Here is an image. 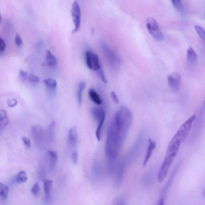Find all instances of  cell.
I'll list each match as a JSON object with an SVG mask.
<instances>
[{
	"label": "cell",
	"instance_id": "cell-32",
	"mask_svg": "<svg viewBox=\"0 0 205 205\" xmlns=\"http://www.w3.org/2000/svg\"><path fill=\"white\" fill-rule=\"evenodd\" d=\"M171 2L173 6L177 9L180 11H182L183 6L181 1H172Z\"/></svg>",
	"mask_w": 205,
	"mask_h": 205
},
{
	"label": "cell",
	"instance_id": "cell-21",
	"mask_svg": "<svg viewBox=\"0 0 205 205\" xmlns=\"http://www.w3.org/2000/svg\"><path fill=\"white\" fill-rule=\"evenodd\" d=\"M42 82L45 84L47 88L52 92H53L56 90L57 86V82L53 79H44Z\"/></svg>",
	"mask_w": 205,
	"mask_h": 205
},
{
	"label": "cell",
	"instance_id": "cell-11",
	"mask_svg": "<svg viewBox=\"0 0 205 205\" xmlns=\"http://www.w3.org/2000/svg\"><path fill=\"white\" fill-rule=\"evenodd\" d=\"M182 142L181 140L176 134L171 139L167 148V154L176 155Z\"/></svg>",
	"mask_w": 205,
	"mask_h": 205
},
{
	"label": "cell",
	"instance_id": "cell-40",
	"mask_svg": "<svg viewBox=\"0 0 205 205\" xmlns=\"http://www.w3.org/2000/svg\"><path fill=\"white\" fill-rule=\"evenodd\" d=\"M23 141L27 148H29L31 147V141L30 139L27 137H22Z\"/></svg>",
	"mask_w": 205,
	"mask_h": 205
},
{
	"label": "cell",
	"instance_id": "cell-14",
	"mask_svg": "<svg viewBox=\"0 0 205 205\" xmlns=\"http://www.w3.org/2000/svg\"><path fill=\"white\" fill-rule=\"evenodd\" d=\"M148 141L149 144L148 148H147L146 155H145L144 162H143V165L144 167H145L146 166L148 161L149 160V159L151 157L153 151L155 149L156 145V141H152L151 139H149L148 140Z\"/></svg>",
	"mask_w": 205,
	"mask_h": 205
},
{
	"label": "cell",
	"instance_id": "cell-16",
	"mask_svg": "<svg viewBox=\"0 0 205 205\" xmlns=\"http://www.w3.org/2000/svg\"><path fill=\"white\" fill-rule=\"evenodd\" d=\"M77 127H72L69 130L68 134V139L69 143L72 145H75L76 144L77 140Z\"/></svg>",
	"mask_w": 205,
	"mask_h": 205
},
{
	"label": "cell",
	"instance_id": "cell-15",
	"mask_svg": "<svg viewBox=\"0 0 205 205\" xmlns=\"http://www.w3.org/2000/svg\"><path fill=\"white\" fill-rule=\"evenodd\" d=\"M93 116L96 120L100 122L102 120L105 119V112L101 108H92L91 110Z\"/></svg>",
	"mask_w": 205,
	"mask_h": 205
},
{
	"label": "cell",
	"instance_id": "cell-9",
	"mask_svg": "<svg viewBox=\"0 0 205 205\" xmlns=\"http://www.w3.org/2000/svg\"><path fill=\"white\" fill-rule=\"evenodd\" d=\"M143 137V132L142 131H141L138 137L137 138L136 144H135L133 148L128 156L126 157V158L125 159L127 162L133 159H134V158L137 156L138 153L140 151L142 144Z\"/></svg>",
	"mask_w": 205,
	"mask_h": 205
},
{
	"label": "cell",
	"instance_id": "cell-7",
	"mask_svg": "<svg viewBox=\"0 0 205 205\" xmlns=\"http://www.w3.org/2000/svg\"><path fill=\"white\" fill-rule=\"evenodd\" d=\"M196 116V114L192 115L182 124L181 127L177 131L176 134L180 138L182 141H184L185 140L189 134Z\"/></svg>",
	"mask_w": 205,
	"mask_h": 205
},
{
	"label": "cell",
	"instance_id": "cell-12",
	"mask_svg": "<svg viewBox=\"0 0 205 205\" xmlns=\"http://www.w3.org/2000/svg\"><path fill=\"white\" fill-rule=\"evenodd\" d=\"M103 49L106 53L107 58L109 60L110 64H111L112 66L115 68H117L119 66L120 60L116 54L114 52L107 46H104Z\"/></svg>",
	"mask_w": 205,
	"mask_h": 205
},
{
	"label": "cell",
	"instance_id": "cell-20",
	"mask_svg": "<svg viewBox=\"0 0 205 205\" xmlns=\"http://www.w3.org/2000/svg\"><path fill=\"white\" fill-rule=\"evenodd\" d=\"M89 96L91 100L94 103L100 105L102 104V100L99 94L93 89H91L89 91Z\"/></svg>",
	"mask_w": 205,
	"mask_h": 205
},
{
	"label": "cell",
	"instance_id": "cell-31",
	"mask_svg": "<svg viewBox=\"0 0 205 205\" xmlns=\"http://www.w3.org/2000/svg\"><path fill=\"white\" fill-rule=\"evenodd\" d=\"M195 29L197 33H198V35L201 38L204 40L205 39V31L204 29H203L199 25H196L195 26Z\"/></svg>",
	"mask_w": 205,
	"mask_h": 205
},
{
	"label": "cell",
	"instance_id": "cell-33",
	"mask_svg": "<svg viewBox=\"0 0 205 205\" xmlns=\"http://www.w3.org/2000/svg\"><path fill=\"white\" fill-rule=\"evenodd\" d=\"M97 73L98 75L100 77V78L101 79L102 81L104 83H107V80L106 78L102 68H101L100 69H99V70L97 71Z\"/></svg>",
	"mask_w": 205,
	"mask_h": 205
},
{
	"label": "cell",
	"instance_id": "cell-4",
	"mask_svg": "<svg viewBox=\"0 0 205 205\" xmlns=\"http://www.w3.org/2000/svg\"><path fill=\"white\" fill-rule=\"evenodd\" d=\"M146 27L148 31L156 39L162 41L164 35L160 29L158 22L154 18L149 17L146 20Z\"/></svg>",
	"mask_w": 205,
	"mask_h": 205
},
{
	"label": "cell",
	"instance_id": "cell-43",
	"mask_svg": "<svg viewBox=\"0 0 205 205\" xmlns=\"http://www.w3.org/2000/svg\"><path fill=\"white\" fill-rule=\"evenodd\" d=\"M165 200H164L160 199L157 205H165Z\"/></svg>",
	"mask_w": 205,
	"mask_h": 205
},
{
	"label": "cell",
	"instance_id": "cell-45",
	"mask_svg": "<svg viewBox=\"0 0 205 205\" xmlns=\"http://www.w3.org/2000/svg\"><path fill=\"white\" fill-rule=\"evenodd\" d=\"M2 51H1V50H0V54H1V53H2Z\"/></svg>",
	"mask_w": 205,
	"mask_h": 205
},
{
	"label": "cell",
	"instance_id": "cell-44",
	"mask_svg": "<svg viewBox=\"0 0 205 205\" xmlns=\"http://www.w3.org/2000/svg\"><path fill=\"white\" fill-rule=\"evenodd\" d=\"M2 16H1V14H0V24H1V23H2Z\"/></svg>",
	"mask_w": 205,
	"mask_h": 205
},
{
	"label": "cell",
	"instance_id": "cell-38",
	"mask_svg": "<svg viewBox=\"0 0 205 205\" xmlns=\"http://www.w3.org/2000/svg\"><path fill=\"white\" fill-rule=\"evenodd\" d=\"M19 77L23 80L26 81L29 78L27 72L24 71V70H20L19 73Z\"/></svg>",
	"mask_w": 205,
	"mask_h": 205
},
{
	"label": "cell",
	"instance_id": "cell-8",
	"mask_svg": "<svg viewBox=\"0 0 205 205\" xmlns=\"http://www.w3.org/2000/svg\"><path fill=\"white\" fill-rule=\"evenodd\" d=\"M183 163V160L180 161L175 166L174 170H173L170 176L169 179L167 181L166 185H165L163 189H162V193H161L160 199L164 200H166V196H167V193H168L170 188L172 185L173 182L175 179L178 173V172L179 170L181 168L182 164Z\"/></svg>",
	"mask_w": 205,
	"mask_h": 205
},
{
	"label": "cell",
	"instance_id": "cell-13",
	"mask_svg": "<svg viewBox=\"0 0 205 205\" xmlns=\"http://www.w3.org/2000/svg\"><path fill=\"white\" fill-rule=\"evenodd\" d=\"M127 162L125 160L122 162L117 170L116 176V185L117 186H120L123 178L125 171L127 166Z\"/></svg>",
	"mask_w": 205,
	"mask_h": 205
},
{
	"label": "cell",
	"instance_id": "cell-3",
	"mask_svg": "<svg viewBox=\"0 0 205 205\" xmlns=\"http://www.w3.org/2000/svg\"><path fill=\"white\" fill-rule=\"evenodd\" d=\"M176 156L174 154H166L164 161L159 170L157 176L159 182L161 183L164 181Z\"/></svg>",
	"mask_w": 205,
	"mask_h": 205
},
{
	"label": "cell",
	"instance_id": "cell-5",
	"mask_svg": "<svg viewBox=\"0 0 205 205\" xmlns=\"http://www.w3.org/2000/svg\"><path fill=\"white\" fill-rule=\"evenodd\" d=\"M71 13L74 25V29L72 33L74 34L79 30L81 24V9L77 1H75L72 4Z\"/></svg>",
	"mask_w": 205,
	"mask_h": 205
},
{
	"label": "cell",
	"instance_id": "cell-18",
	"mask_svg": "<svg viewBox=\"0 0 205 205\" xmlns=\"http://www.w3.org/2000/svg\"><path fill=\"white\" fill-rule=\"evenodd\" d=\"M9 118L5 110H0V132L9 123Z\"/></svg>",
	"mask_w": 205,
	"mask_h": 205
},
{
	"label": "cell",
	"instance_id": "cell-36",
	"mask_svg": "<svg viewBox=\"0 0 205 205\" xmlns=\"http://www.w3.org/2000/svg\"><path fill=\"white\" fill-rule=\"evenodd\" d=\"M15 42L16 46L18 47H21L22 45L23 41L21 39V37L19 34H16L15 37Z\"/></svg>",
	"mask_w": 205,
	"mask_h": 205
},
{
	"label": "cell",
	"instance_id": "cell-24",
	"mask_svg": "<svg viewBox=\"0 0 205 205\" xmlns=\"http://www.w3.org/2000/svg\"><path fill=\"white\" fill-rule=\"evenodd\" d=\"M187 56L188 61L189 62H194L196 60L197 57L196 53L192 47L188 48L187 51Z\"/></svg>",
	"mask_w": 205,
	"mask_h": 205
},
{
	"label": "cell",
	"instance_id": "cell-2",
	"mask_svg": "<svg viewBox=\"0 0 205 205\" xmlns=\"http://www.w3.org/2000/svg\"><path fill=\"white\" fill-rule=\"evenodd\" d=\"M120 149L115 135V126L112 123L108 129L105 145V153L107 156L112 160L115 159Z\"/></svg>",
	"mask_w": 205,
	"mask_h": 205
},
{
	"label": "cell",
	"instance_id": "cell-6",
	"mask_svg": "<svg viewBox=\"0 0 205 205\" xmlns=\"http://www.w3.org/2000/svg\"><path fill=\"white\" fill-rule=\"evenodd\" d=\"M86 60L87 66L90 70L97 72L102 68L98 56L91 51H87L86 52Z\"/></svg>",
	"mask_w": 205,
	"mask_h": 205
},
{
	"label": "cell",
	"instance_id": "cell-19",
	"mask_svg": "<svg viewBox=\"0 0 205 205\" xmlns=\"http://www.w3.org/2000/svg\"><path fill=\"white\" fill-rule=\"evenodd\" d=\"M46 65L49 66H55L57 64L56 57L49 50L46 51Z\"/></svg>",
	"mask_w": 205,
	"mask_h": 205
},
{
	"label": "cell",
	"instance_id": "cell-27",
	"mask_svg": "<svg viewBox=\"0 0 205 205\" xmlns=\"http://www.w3.org/2000/svg\"><path fill=\"white\" fill-rule=\"evenodd\" d=\"M153 173L152 171L148 173V174L145 175L143 179L142 183L143 185L145 186L149 185L151 182L152 180H153Z\"/></svg>",
	"mask_w": 205,
	"mask_h": 205
},
{
	"label": "cell",
	"instance_id": "cell-42",
	"mask_svg": "<svg viewBox=\"0 0 205 205\" xmlns=\"http://www.w3.org/2000/svg\"><path fill=\"white\" fill-rule=\"evenodd\" d=\"M6 45L4 41L0 37V50L2 52H3L5 51V49Z\"/></svg>",
	"mask_w": 205,
	"mask_h": 205
},
{
	"label": "cell",
	"instance_id": "cell-37",
	"mask_svg": "<svg viewBox=\"0 0 205 205\" xmlns=\"http://www.w3.org/2000/svg\"><path fill=\"white\" fill-rule=\"evenodd\" d=\"M114 205H125L124 200L122 197H117L115 200Z\"/></svg>",
	"mask_w": 205,
	"mask_h": 205
},
{
	"label": "cell",
	"instance_id": "cell-23",
	"mask_svg": "<svg viewBox=\"0 0 205 205\" xmlns=\"http://www.w3.org/2000/svg\"><path fill=\"white\" fill-rule=\"evenodd\" d=\"M86 82L82 81L80 82L79 86L78 92H77V100H78V105L81 106L82 105V93L83 91L86 87Z\"/></svg>",
	"mask_w": 205,
	"mask_h": 205
},
{
	"label": "cell",
	"instance_id": "cell-26",
	"mask_svg": "<svg viewBox=\"0 0 205 205\" xmlns=\"http://www.w3.org/2000/svg\"><path fill=\"white\" fill-rule=\"evenodd\" d=\"M9 190V188L7 185L0 182V198L2 200L6 199L8 195Z\"/></svg>",
	"mask_w": 205,
	"mask_h": 205
},
{
	"label": "cell",
	"instance_id": "cell-17",
	"mask_svg": "<svg viewBox=\"0 0 205 205\" xmlns=\"http://www.w3.org/2000/svg\"><path fill=\"white\" fill-rule=\"evenodd\" d=\"M44 189L46 195V199L49 200L51 197V189L53 185L52 180L45 179L43 180Z\"/></svg>",
	"mask_w": 205,
	"mask_h": 205
},
{
	"label": "cell",
	"instance_id": "cell-28",
	"mask_svg": "<svg viewBox=\"0 0 205 205\" xmlns=\"http://www.w3.org/2000/svg\"><path fill=\"white\" fill-rule=\"evenodd\" d=\"M105 119H104L101 121L99 126H98L97 128V129L96 136L97 138L99 141H100L101 138L102 130L103 124H104V122H105Z\"/></svg>",
	"mask_w": 205,
	"mask_h": 205
},
{
	"label": "cell",
	"instance_id": "cell-1",
	"mask_svg": "<svg viewBox=\"0 0 205 205\" xmlns=\"http://www.w3.org/2000/svg\"><path fill=\"white\" fill-rule=\"evenodd\" d=\"M133 116L131 110L126 106L121 107L116 113L115 119V135L117 143L121 148L124 144L132 124Z\"/></svg>",
	"mask_w": 205,
	"mask_h": 205
},
{
	"label": "cell",
	"instance_id": "cell-41",
	"mask_svg": "<svg viewBox=\"0 0 205 205\" xmlns=\"http://www.w3.org/2000/svg\"><path fill=\"white\" fill-rule=\"evenodd\" d=\"M111 96L112 100L115 104H119L118 97H117L116 94L114 91H112L111 93Z\"/></svg>",
	"mask_w": 205,
	"mask_h": 205
},
{
	"label": "cell",
	"instance_id": "cell-39",
	"mask_svg": "<svg viewBox=\"0 0 205 205\" xmlns=\"http://www.w3.org/2000/svg\"><path fill=\"white\" fill-rule=\"evenodd\" d=\"M8 106L10 108H13L17 104V100L15 99H11L7 101V102Z\"/></svg>",
	"mask_w": 205,
	"mask_h": 205
},
{
	"label": "cell",
	"instance_id": "cell-34",
	"mask_svg": "<svg viewBox=\"0 0 205 205\" xmlns=\"http://www.w3.org/2000/svg\"><path fill=\"white\" fill-rule=\"evenodd\" d=\"M29 81L31 82L34 83H38L40 82V79L37 76L35 75L34 74H31L29 77Z\"/></svg>",
	"mask_w": 205,
	"mask_h": 205
},
{
	"label": "cell",
	"instance_id": "cell-25",
	"mask_svg": "<svg viewBox=\"0 0 205 205\" xmlns=\"http://www.w3.org/2000/svg\"><path fill=\"white\" fill-rule=\"evenodd\" d=\"M27 180V176L25 171H20L15 177L14 180L15 182L22 183L25 182Z\"/></svg>",
	"mask_w": 205,
	"mask_h": 205
},
{
	"label": "cell",
	"instance_id": "cell-22",
	"mask_svg": "<svg viewBox=\"0 0 205 205\" xmlns=\"http://www.w3.org/2000/svg\"><path fill=\"white\" fill-rule=\"evenodd\" d=\"M49 155L50 156V167L51 170H53L56 166L58 160V153L55 151H49Z\"/></svg>",
	"mask_w": 205,
	"mask_h": 205
},
{
	"label": "cell",
	"instance_id": "cell-30",
	"mask_svg": "<svg viewBox=\"0 0 205 205\" xmlns=\"http://www.w3.org/2000/svg\"><path fill=\"white\" fill-rule=\"evenodd\" d=\"M55 123L54 122H53L52 123L50 124L48 128L49 136L51 138V140L53 139V138L54 137V135H55Z\"/></svg>",
	"mask_w": 205,
	"mask_h": 205
},
{
	"label": "cell",
	"instance_id": "cell-10",
	"mask_svg": "<svg viewBox=\"0 0 205 205\" xmlns=\"http://www.w3.org/2000/svg\"><path fill=\"white\" fill-rule=\"evenodd\" d=\"M167 80L170 87L175 91H178L181 82V76L178 72H174L169 75Z\"/></svg>",
	"mask_w": 205,
	"mask_h": 205
},
{
	"label": "cell",
	"instance_id": "cell-35",
	"mask_svg": "<svg viewBox=\"0 0 205 205\" xmlns=\"http://www.w3.org/2000/svg\"><path fill=\"white\" fill-rule=\"evenodd\" d=\"M71 159L73 164L76 165L78 162V153L77 151H75L71 154Z\"/></svg>",
	"mask_w": 205,
	"mask_h": 205
},
{
	"label": "cell",
	"instance_id": "cell-29",
	"mask_svg": "<svg viewBox=\"0 0 205 205\" xmlns=\"http://www.w3.org/2000/svg\"><path fill=\"white\" fill-rule=\"evenodd\" d=\"M31 192L35 196L37 197L39 195L40 193V187L38 183H36L33 185Z\"/></svg>",
	"mask_w": 205,
	"mask_h": 205
}]
</instances>
